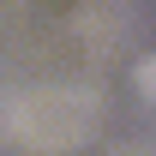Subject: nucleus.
<instances>
[{
    "instance_id": "nucleus-1",
    "label": "nucleus",
    "mask_w": 156,
    "mask_h": 156,
    "mask_svg": "<svg viewBox=\"0 0 156 156\" xmlns=\"http://www.w3.org/2000/svg\"><path fill=\"white\" fill-rule=\"evenodd\" d=\"M102 132V96L90 84H30L6 102V138L36 156L84 150Z\"/></svg>"
},
{
    "instance_id": "nucleus-2",
    "label": "nucleus",
    "mask_w": 156,
    "mask_h": 156,
    "mask_svg": "<svg viewBox=\"0 0 156 156\" xmlns=\"http://www.w3.org/2000/svg\"><path fill=\"white\" fill-rule=\"evenodd\" d=\"M114 156H150V150H132V144H126V150H114Z\"/></svg>"
}]
</instances>
